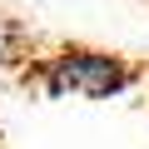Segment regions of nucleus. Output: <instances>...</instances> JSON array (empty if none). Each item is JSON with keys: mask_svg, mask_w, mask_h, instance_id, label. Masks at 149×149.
<instances>
[{"mask_svg": "<svg viewBox=\"0 0 149 149\" xmlns=\"http://www.w3.org/2000/svg\"><path fill=\"white\" fill-rule=\"evenodd\" d=\"M55 95H90V100H109L129 85V70L124 60L114 55H100V50H65L60 60H50V80H45Z\"/></svg>", "mask_w": 149, "mask_h": 149, "instance_id": "obj_1", "label": "nucleus"}, {"mask_svg": "<svg viewBox=\"0 0 149 149\" xmlns=\"http://www.w3.org/2000/svg\"><path fill=\"white\" fill-rule=\"evenodd\" d=\"M10 45H15V30H10L5 20H0V60H5V55H10Z\"/></svg>", "mask_w": 149, "mask_h": 149, "instance_id": "obj_2", "label": "nucleus"}]
</instances>
